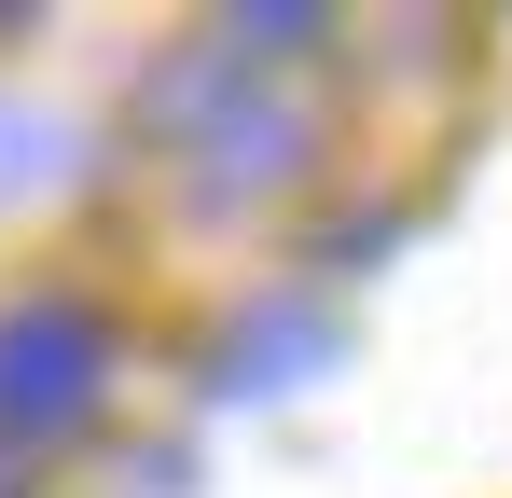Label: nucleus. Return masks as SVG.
<instances>
[{"label":"nucleus","mask_w":512,"mask_h":498,"mask_svg":"<svg viewBox=\"0 0 512 498\" xmlns=\"http://www.w3.org/2000/svg\"><path fill=\"white\" fill-rule=\"evenodd\" d=\"M97 402H111V319L84 291L0 305V443H70Z\"/></svg>","instance_id":"obj_1"},{"label":"nucleus","mask_w":512,"mask_h":498,"mask_svg":"<svg viewBox=\"0 0 512 498\" xmlns=\"http://www.w3.org/2000/svg\"><path fill=\"white\" fill-rule=\"evenodd\" d=\"M333 360H346V319H333V305L263 291V305H236V319H222V346H208V388H222V402H291V388H319Z\"/></svg>","instance_id":"obj_2"},{"label":"nucleus","mask_w":512,"mask_h":498,"mask_svg":"<svg viewBox=\"0 0 512 498\" xmlns=\"http://www.w3.org/2000/svg\"><path fill=\"white\" fill-rule=\"evenodd\" d=\"M291 166H305V111H277V97L250 111V97H236V111L208 125V166H194V194H208V208H236V194H277Z\"/></svg>","instance_id":"obj_3"},{"label":"nucleus","mask_w":512,"mask_h":498,"mask_svg":"<svg viewBox=\"0 0 512 498\" xmlns=\"http://www.w3.org/2000/svg\"><path fill=\"white\" fill-rule=\"evenodd\" d=\"M333 14H222V70H277V56H305Z\"/></svg>","instance_id":"obj_4"},{"label":"nucleus","mask_w":512,"mask_h":498,"mask_svg":"<svg viewBox=\"0 0 512 498\" xmlns=\"http://www.w3.org/2000/svg\"><path fill=\"white\" fill-rule=\"evenodd\" d=\"M56 166H70V139H56L42 111H14V97H0V194H42Z\"/></svg>","instance_id":"obj_5"}]
</instances>
